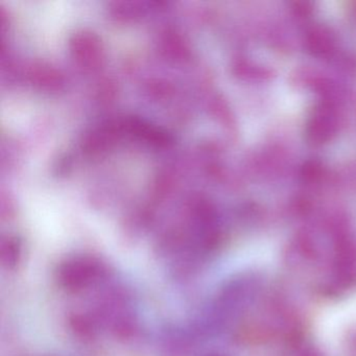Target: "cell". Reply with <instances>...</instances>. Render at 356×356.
<instances>
[{
  "label": "cell",
  "mask_w": 356,
  "mask_h": 356,
  "mask_svg": "<svg viewBox=\"0 0 356 356\" xmlns=\"http://www.w3.org/2000/svg\"><path fill=\"white\" fill-rule=\"evenodd\" d=\"M103 273L101 262L95 258L76 257L60 266L58 279L68 291H78L99 280Z\"/></svg>",
  "instance_id": "1"
}]
</instances>
